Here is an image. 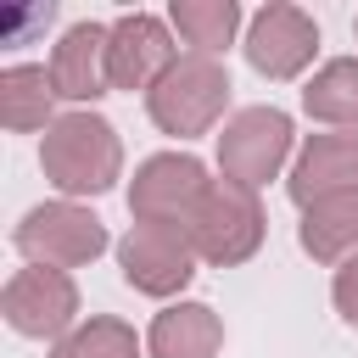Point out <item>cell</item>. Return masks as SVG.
Masks as SVG:
<instances>
[{
	"label": "cell",
	"mask_w": 358,
	"mask_h": 358,
	"mask_svg": "<svg viewBox=\"0 0 358 358\" xmlns=\"http://www.w3.org/2000/svg\"><path fill=\"white\" fill-rule=\"evenodd\" d=\"M224 101H229V73H224V62H218V56H196V50L179 56V62L145 90L151 123H157L162 134H179V140L207 134V129L218 123Z\"/></svg>",
	"instance_id": "cell-2"
},
{
	"label": "cell",
	"mask_w": 358,
	"mask_h": 358,
	"mask_svg": "<svg viewBox=\"0 0 358 358\" xmlns=\"http://www.w3.org/2000/svg\"><path fill=\"white\" fill-rule=\"evenodd\" d=\"M313 50H319V28H313V17L302 6L274 0V6L252 11V22H246V62L263 78H296L313 62Z\"/></svg>",
	"instance_id": "cell-8"
},
{
	"label": "cell",
	"mask_w": 358,
	"mask_h": 358,
	"mask_svg": "<svg viewBox=\"0 0 358 358\" xmlns=\"http://www.w3.org/2000/svg\"><path fill=\"white\" fill-rule=\"evenodd\" d=\"M302 106H308V117H319V123L358 129V62H352V56L324 62V67L308 78V90H302Z\"/></svg>",
	"instance_id": "cell-16"
},
{
	"label": "cell",
	"mask_w": 358,
	"mask_h": 358,
	"mask_svg": "<svg viewBox=\"0 0 358 358\" xmlns=\"http://www.w3.org/2000/svg\"><path fill=\"white\" fill-rule=\"evenodd\" d=\"M336 308H341L347 324H358V257H347L336 268Z\"/></svg>",
	"instance_id": "cell-19"
},
{
	"label": "cell",
	"mask_w": 358,
	"mask_h": 358,
	"mask_svg": "<svg viewBox=\"0 0 358 358\" xmlns=\"http://www.w3.org/2000/svg\"><path fill=\"white\" fill-rule=\"evenodd\" d=\"M352 28H358V22H352Z\"/></svg>",
	"instance_id": "cell-20"
},
{
	"label": "cell",
	"mask_w": 358,
	"mask_h": 358,
	"mask_svg": "<svg viewBox=\"0 0 358 358\" xmlns=\"http://www.w3.org/2000/svg\"><path fill=\"white\" fill-rule=\"evenodd\" d=\"M39 168L45 179L62 190V196H101L117 185L123 173V145H117V129L95 112H67L45 129V145H39Z\"/></svg>",
	"instance_id": "cell-1"
},
{
	"label": "cell",
	"mask_w": 358,
	"mask_h": 358,
	"mask_svg": "<svg viewBox=\"0 0 358 358\" xmlns=\"http://www.w3.org/2000/svg\"><path fill=\"white\" fill-rule=\"evenodd\" d=\"M296 241H302V252H308L313 263L358 257V190H352V196H330V201L302 207Z\"/></svg>",
	"instance_id": "cell-14"
},
{
	"label": "cell",
	"mask_w": 358,
	"mask_h": 358,
	"mask_svg": "<svg viewBox=\"0 0 358 358\" xmlns=\"http://www.w3.org/2000/svg\"><path fill=\"white\" fill-rule=\"evenodd\" d=\"M117 263H123V280L145 296H173L190 285L196 274V241L190 229L179 224H140L117 241Z\"/></svg>",
	"instance_id": "cell-7"
},
{
	"label": "cell",
	"mask_w": 358,
	"mask_h": 358,
	"mask_svg": "<svg viewBox=\"0 0 358 358\" xmlns=\"http://www.w3.org/2000/svg\"><path fill=\"white\" fill-rule=\"evenodd\" d=\"M358 190V134H313L291 168V201L313 207Z\"/></svg>",
	"instance_id": "cell-11"
},
{
	"label": "cell",
	"mask_w": 358,
	"mask_h": 358,
	"mask_svg": "<svg viewBox=\"0 0 358 358\" xmlns=\"http://www.w3.org/2000/svg\"><path fill=\"white\" fill-rule=\"evenodd\" d=\"M106 39H112V28H101V22H73V28L56 39L50 84H56L62 101H95V95H106V84H112Z\"/></svg>",
	"instance_id": "cell-12"
},
{
	"label": "cell",
	"mask_w": 358,
	"mask_h": 358,
	"mask_svg": "<svg viewBox=\"0 0 358 358\" xmlns=\"http://www.w3.org/2000/svg\"><path fill=\"white\" fill-rule=\"evenodd\" d=\"M151 358H213L224 341V324L207 302H179L151 319Z\"/></svg>",
	"instance_id": "cell-13"
},
{
	"label": "cell",
	"mask_w": 358,
	"mask_h": 358,
	"mask_svg": "<svg viewBox=\"0 0 358 358\" xmlns=\"http://www.w3.org/2000/svg\"><path fill=\"white\" fill-rule=\"evenodd\" d=\"M173 28L196 45V56H218L235 28H241V6L235 0H173Z\"/></svg>",
	"instance_id": "cell-17"
},
{
	"label": "cell",
	"mask_w": 358,
	"mask_h": 358,
	"mask_svg": "<svg viewBox=\"0 0 358 358\" xmlns=\"http://www.w3.org/2000/svg\"><path fill=\"white\" fill-rule=\"evenodd\" d=\"M0 308H6V324L17 336L45 341V336H67V324L78 319V291L62 268H17L6 280Z\"/></svg>",
	"instance_id": "cell-9"
},
{
	"label": "cell",
	"mask_w": 358,
	"mask_h": 358,
	"mask_svg": "<svg viewBox=\"0 0 358 358\" xmlns=\"http://www.w3.org/2000/svg\"><path fill=\"white\" fill-rule=\"evenodd\" d=\"M285 157H291V117L280 106H246L218 134V168L246 190L268 185L285 168Z\"/></svg>",
	"instance_id": "cell-6"
},
{
	"label": "cell",
	"mask_w": 358,
	"mask_h": 358,
	"mask_svg": "<svg viewBox=\"0 0 358 358\" xmlns=\"http://www.w3.org/2000/svg\"><path fill=\"white\" fill-rule=\"evenodd\" d=\"M190 241H196V257H207L218 268L246 263L263 246V201H257V190H246L235 179H213L201 213L190 218Z\"/></svg>",
	"instance_id": "cell-3"
},
{
	"label": "cell",
	"mask_w": 358,
	"mask_h": 358,
	"mask_svg": "<svg viewBox=\"0 0 358 358\" xmlns=\"http://www.w3.org/2000/svg\"><path fill=\"white\" fill-rule=\"evenodd\" d=\"M17 252L34 268H78V263H95L106 252V229H101L95 213H84L73 201H45V207L22 213Z\"/></svg>",
	"instance_id": "cell-5"
},
{
	"label": "cell",
	"mask_w": 358,
	"mask_h": 358,
	"mask_svg": "<svg viewBox=\"0 0 358 358\" xmlns=\"http://www.w3.org/2000/svg\"><path fill=\"white\" fill-rule=\"evenodd\" d=\"M50 358H140V341H134V330H129L123 319H106V313H101V319H90V324L67 330Z\"/></svg>",
	"instance_id": "cell-18"
},
{
	"label": "cell",
	"mask_w": 358,
	"mask_h": 358,
	"mask_svg": "<svg viewBox=\"0 0 358 358\" xmlns=\"http://www.w3.org/2000/svg\"><path fill=\"white\" fill-rule=\"evenodd\" d=\"M173 62H179L173 56V39H168V28L151 11H129V17L112 22L106 67H112V84L117 90H151Z\"/></svg>",
	"instance_id": "cell-10"
},
{
	"label": "cell",
	"mask_w": 358,
	"mask_h": 358,
	"mask_svg": "<svg viewBox=\"0 0 358 358\" xmlns=\"http://www.w3.org/2000/svg\"><path fill=\"white\" fill-rule=\"evenodd\" d=\"M213 179L207 168L190 157V151H162V157H145L134 185H129V213L140 224H179L190 229V218L201 213Z\"/></svg>",
	"instance_id": "cell-4"
},
{
	"label": "cell",
	"mask_w": 358,
	"mask_h": 358,
	"mask_svg": "<svg viewBox=\"0 0 358 358\" xmlns=\"http://www.w3.org/2000/svg\"><path fill=\"white\" fill-rule=\"evenodd\" d=\"M50 101H56V84H50V67H6L0 73V123L28 134V129H50Z\"/></svg>",
	"instance_id": "cell-15"
}]
</instances>
